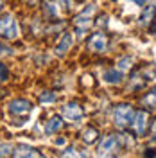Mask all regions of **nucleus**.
<instances>
[{"label": "nucleus", "mask_w": 156, "mask_h": 158, "mask_svg": "<svg viewBox=\"0 0 156 158\" xmlns=\"http://www.w3.org/2000/svg\"><path fill=\"white\" fill-rule=\"evenodd\" d=\"M0 36L6 40H16L20 36V29H18V22L14 18V15H4L0 16Z\"/></svg>", "instance_id": "f257e3e1"}, {"label": "nucleus", "mask_w": 156, "mask_h": 158, "mask_svg": "<svg viewBox=\"0 0 156 158\" xmlns=\"http://www.w3.org/2000/svg\"><path fill=\"white\" fill-rule=\"evenodd\" d=\"M31 110H32V104L27 99H14L9 102L11 115H27Z\"/></svg>", "instance_id": "f03ea898"}, {"label": "nucleus", "mask_w": 156, "mask_h": 158, "mask_svg": "<svg viewBox=\"0 0 156 158\" xmlns=\"http://www.w3.org/2000/svg\"><path fill=\"white\" fill-rule=\"evenodd\" d=\"M13 158H41V155L27 144H18L13 149Z\"/></svg>", "instance_id": "7ed1b4c3"}, {"label": "nucleus", "mask_w": 156, "mask_h": 158, "mask_svg": "<svg viewBox=\"0 0 156 158\" xmlns=\"http://www.w3.org/2000/svg\"><path fill=\"white\" fill-rule=\"evenodd\" d=\"M88 47L90 50H93V52H102V50L106 49V36L104 34H93L92 40H90V43H88Z\"/></svg>", "instance_id": "20e7f679"}, {"label": "nucleus", "mask_w": 156, "mask_h": 158, "mask_svg": "<svg viewBox=\"0 0 156 158\" xmlns=\"http://www.w3.org/2000/svg\"><path fill=\"white\" fill-rule=\"evenodd\" d=\"M129 117H131V106H126V104H122V106H118L115 110V120H117L120 126H124L129 122Z\"/></svg>", "instance_id": "39448f33"}, {"label": "nucleus", "mask_w": 156, "mask_h": 158, "mask_svg": "<svg viewBox=\"0 0 156 158\" xmlns=\"http://www.w3.org/2000/svg\"><path fill=\"white\" fill-rule=\"evenodd\" d=\"M72 41H74V38H72V34H70V32L63 34V36H61V40L58 41V45H56V54H59V56L67 54V50L72 47Z\"/></svg>", "instance_id": "423d86ee"}, {"label": "nucleus", "mask_w": 156, "mask_h": 158, "mask_svg": "<svg viewBox=\"0 0 156 158\" xmlns=\"http://www.w3.org/2000/svg\"><path fill=\"white\" fill-rule=\"evenodd\" d=\"M61 126V120H59L58 117H54L52 120H50L49 124H47V133H52V131H56V129Z\"/></svg>", "instance_id": "0eeeda50"}, {"label": "nucleus", "mask_w": 156, "mask_h": 158, "mask_svg": "<svg viewBox=\"0 0 156 158\" xmlns=\"http://www.w3.org/2000/svg\"><path fill=\"white\" fill-rule=\"evenodd\" d=\"M76 108H77L76 104H68V106L65 108V113H67L68 117H72V115H74V117H79V115H81V110H76Z\"/></svg>", "instance_id": "6e6552de"}, {"label": "nucleus", "mask_w": 156, "mask_h": 158, "mask_svg": "<svg viewBox=\"0 0 156 158\" xmlns=\"http://www.w3.org/2000/svg\"><path fill=\"white\" fill-rule=\"evenodd\" d=\"M9 79V70L4 63H0V81H7Z\"/></svg>", "instance_id": "1a4fd4ad"}, {"label": "nucleus", "mask_w": 156, "mask_h": 158, "mask_svg": "<svg viewBox=\"0 0 156 158\" xmlns=\"http://www.w3.org/2000/svg\"><path fill=\"white\" fill-rule=\"evenodd\" d=\"M13 54V50L9 47H6L4 43H0V56H11Z\"/></svg>", "instance_id": "9d476101"}, {"label": "nucleus", "mask_w": 156, "mask_h": 158, "mask_svg": "<svg viewBox=\"0 0 156 158\" xmlns=\"http://www.w3.org/2000/svg\"><path fill=\"white\" fill-rule=\"evenodd\" d=\"M39 99H41V102H50V101H54V95H49V92H45L39 95Z\"/></svg>", "instance_id": "9b49d317"}, {"label": "nucleus", "mask_w": 156, "mask_h": 158, "mask_svg": "<svg viewBox=\"0 0 156 158\" xmlns=\"http://www.w3.org/2000/svg\"><path fill=\"white\" fill-rule=\"evenodd\" d=\"M2 7H4V0H0V11H2Z\"/></svg>", "instance_id": "f8f14e48"}]
</instances>
